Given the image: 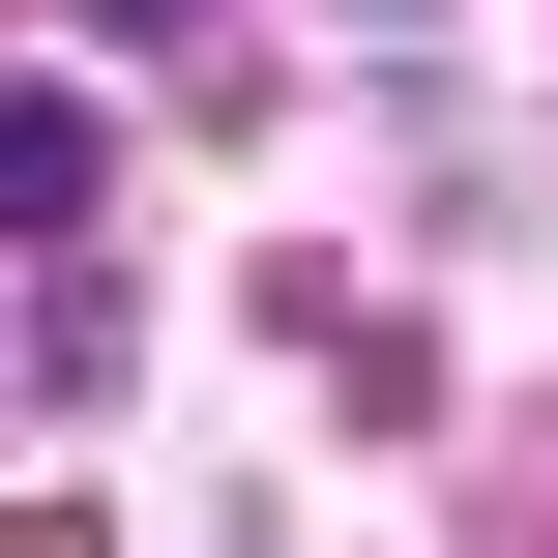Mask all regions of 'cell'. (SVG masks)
<instances>
[{"mask_svg":"<svg viewBox=\"0 0 558 558\" xmlns=\"http://www.w3.org/2000/svg\"><path fill=\"white\" fill-rule=\"evenodd\" d=\"M0 206H29V235L88 206V88H0Z\"/></svg>","mask_w":558,"mask_h":558,"instance_id":"6da1fadb","label":"cell"},{"mask_svg":"<svg viewBox=\"0 0 558 558\" xmlns=\"http://www.w3.org/2000/svg\"><path fill=\"white\" fill-rule=\"evenodd\" d=\"M147 29H206V0H88V59H147Z\"/></svg>","mask_w":558,"mask_h":558,"instance_id":"7a4b0ae2","label":"cell"}]
</instances>
